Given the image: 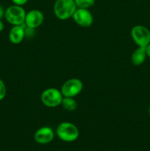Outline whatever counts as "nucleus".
I'll return each mask as SVG.
<instances>
[{
  "label": "nucleus",
  "mask_w": 150,
  "mask_h": 151,
  "mask_svg": "<svg viewBox=\"0 0 150 151\" xmlns=\"http://www.w3.org/2000/svg\"><path fill=\"white\" fill-rule=\"evenodd\" d=\"M4 13H5V10L3 8V7H1V6L0 5V19H1L3 17H4Z\"/></svg>",
  "instance_id": "obj_16"
},
{
  "label": "nucleus",
  "mask_w": 150,
  "mask_h": 151,
  "mask_svg": "<svg viewBox=\"0 0 150 151\" xmlns=\"http://www.w3.org/2000/svg\"><path fill=\"white\" fill-rule=\"evenodd\" d=\"M4 24H3V22H2V21H1V19H0V32H1V31L3 30V29H4Z\"/></svg>",
  "instance_id": "obj_18"
},
{
  "label": "nucleus",
  "mask_w": 150,
  "mask_h": 151,
  "mask_svg": "<svg viewBox=\"0 0 150 151\" xmlns=\"http://www.w3.org/2000/svg\"><path fill=\"white\" fill-rule=\"evenodd\" d=\"M76 9L74 0H56L54 4V15L60 20L72 17Z\"/></svg>",
  "instance_id": "obj_1"
},
{
  "label": "nucleus",
  "mask_w": 150,
  "mask_h": 151,
  "mask_svg": "<svg viewBox=\"0 0 150 151\" xmlns=\"http://www.w3.org/2000/svg\"><path fill=\"white\" fill-rule=\"evenodd\" d=\"M63 98L60 90L55 88H49L44 90L41 96L43 104L49 108H55L61 105Z\"/></svg>",
  "instance_id": "obj_4"
},
{
  "label": "nucleus",
  "mask_w": 150,
  "mask_h": 151,
  "mask_svg": "<svg viewBox=\"0 0 150 151\" xmlns=\"http://www.w3.org/2000/svg\"><path fill=\"white\" fill-rule=\"evenodd\" d=\"M61 105L63 109L68 111H74L77 108V103L74 97H63Z\"/></svg>",
  "instance_id": "obj_12"
},
{
  "label": "nucleus",
  "mask_w": 150,
  "mask_h": 151,
  "mask_svg": "<svg viewBox=\"0 0 150 151\" xmlns=\"http://www.w3.org/2000/svg\"><path fill=\"white\" fill-rule=\"evenodd\" d=\"M44 20V14L38 10H32L26 13L24 24L26 27L32 29L38 27Z\"/></svg>",
  "instance_id": "obj_8"
},
{
  "label": "nucleus",
  "mask_w": 150,
  "mask_h": 151,
  "mask_svg": "<svg viewBox=\"0 0 150 151\" xmlns=\"http://www.w3.org/2000/svg\"><path fill=\"white\" fill-rule=\"evenodd\" d=\"M95 0H74L77 8L89 9L95 4Z\"/></svg>",
  "instance_id": "obj_13"
},
{
  "label": "nucleus",
  "mask_w": 150,
  "mask_h": 151,
  "mask_svg": "<svg viewBox=\"0 0 150 151\" xmlns=\"http://www.w3.org/2000/svg\"><path fill=\"white\" fill-rule=\"evenodd\" d=\"M146 57V47H138L132 52V56H131V60L135 66H140L144 63Z\"/></svg>",
  "instance_id": "obj_11"
},
{
  "label": "nucleus",
  "mask_w": 150,
  "mask_h": 151,
  "mask_svg": "<svg viewBox=\"0 0 150 151\" xmlns=\"http://www.w3.org/2000/svg\"><path fill=\"white\" fill-rule=\"evenodd\" d=\"M26 12L22 6L13 5L10 6L5 10L4 18L6 21L13 26L22 25L24 24Z\"/></svg>",
  "instance_id": "obj_3"
},
{
  "label": "nucleus",
  "mask_w": 150,
  "mask_h": 151,
  "mask_svg": "<svg viewBox=\"0 0 150 151\" xmlns=\"http://www.w3.org/2000/svg\"><path fill=\"white\" fill-rule=\"evenodd\" d=\"M146 52L147 57H149L150 58V44H149L146 47Z\"/></svg>",
  "instance_id": "obj_17"
},
{
  "label": "nucleus",
  "mask_w": 150,
  "mask_h": 151,
  "mask_svg": "<svg viewBox=\"0 0 150 151\" xmlns=\"http://www.w3.org/2000/svg\"><path fill=\"white\" fill-rule=\"evenodd\" d=\"M25 27L24 24L13 26L9 32V40L14 44H19L23 41L25 37Z\"/></svg>",
  "instance_id": "obj_10"
},
{
  "label": "nucleus",
  "mask_w": 150,
  "mask_h": 151,
  "mask_svg": "<svg viewBox=\"0 0 150 151\" xmlns=\"http://www.w3.org/2000/svg\"><path fill=\"white\" fill-rule=\"evenodd\" d=\"M83 88V83L77 78H71L63 83L62 86L61 91L63 97H74L79 94Z\"/></svg>",
  "instance_id": "obj_6"
},
{
  "label": "nucleus",
  "mask_w": 150,
  "mask_h": 151,
  "mask_svg": "<svg viewBox=\"0 0 150 151\" xmlns=\"http://www.w3.org/2000/svg\"><path fill=\"white\" fill-rule=\"evenodd\" d=\"M54 137L53 130L50 127L44 126L38 128L34 134L35 142L40 145H46L51 142Z\"/></svg>",
  "instance_id": "obj_9"
},
{
  "label": "nucleus",
  "mask_w": 150,
  "mask_h": 151,
  "mask_svg": "<svg viewBox=\"0 0 150 151\" xmlns=\"http://www.w3.org/2000/svg\"><path fill=\"white\" fill-rule=\"evenodd\" d=\"M131 36L138 47H146L150 44V30L145 26L136 25L131 29Z\"/></svg>",
  "instance_id": "obj_5"
},
{
  "label": "nucleus",
  "mask_w": 150,
  "mask_h": 151,
  "mask_svg": "<svg viewBox=\"0 0 150 151\" xmlns=\"http://www.w3.org/2000/svg\"><path fill=\"white\" fill-rule=\"evenodd\" d=\"M148 111H149V115H150V106H149V109H148Z\"/></svg>",
  "instance_id": "obj_19"
},
{
  "label": "nucleus",
  "mask_w": 150,
  "mask_h": 151,
  "mask_svg": "<svg viewBox=\"0 0 150 151\" xmlns=\"http://www.w3.org/2000/svg\"><path fill=\"white\" fill-rule=\"evenodd\" d=\"M74 21L82 27H88L94 22V17L88 9L77 8L72 16Z\"/></svg>",
  "instance_id": "obj_7"
},
{
  "label": "nucleus",
  "mask_w": 150,
  "mask_h": 151,
  "mask_svg": "<svg viewBox=\"0 0 150 151\" xmlns=\"http://www.w3.org/2000/svg\"><path fill=\"white\" fill-rule=\"evenodd\" d=\"M56 134L60 140L66 142L76 141L79 135V129L74 124L63 122L59 124L56 128Z\"/></svg>",
  "instance_id": "obj_2"
},
{
  "label": "nucleus",
  "mask_w": 150,
  "mask_h": 151,
  "mask_svg": "<svg viewBox=\"0 0 150 151\" xmlns=\"http://www.w3.org/2000/svg\"><path fill=\"white\" fill-rule=\"evenodd\" d=\"M29 0H12L13 3L16 5H19V6H23L25 4L27 3V1Z\"/></svg>",
  "instance_id": "obj_15"
},
{
  "label": "nucleus",
  "mask_w": 150,
  "mask_h": 151,
  "mask_svg": "<svg viewBox=\"0 0 150 151\" xmlns=\"http://www.w3.org/2000/svg\"><path fill=\"white\" fill-rule=\"evenodd\" d=\"M6 93H7V88L5 84L2 80L0 79V101L5 97Z\"/></svg>",
  "instance_id": "obj_14"
}]
</instances>
